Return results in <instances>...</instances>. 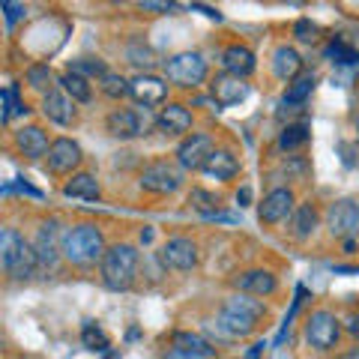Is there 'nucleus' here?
<instances>
[{
	"label": "nucleus",
	"instance_id": "nucleus-1",
	"mask_svg": "<svg viewBox=\"0 0 359 359\" xmlns=\"http://www.w3.org/2000/svg\"><path fill=\"white\" fill-rule=\"evenodd\" d=\"M105 252H108L105 233L93 222H81V224H72L69 231H63V257L72 266L102 264Z\"/></svg>",
	"mask_w": 359,
	"mask_h": 359
},
{
	"label": "nucleus",
	"instance_id": "nucleus-2",
	"mask_svg": "<svg viewBox=\"0 0 359 359\" xmlns=\"http://www.w3.org/2000/svg\"><path fill=\"white\" fill-rule=\"evenodd\" d=\"M138 261H141V255L132 243L111 245L102 257V264H99L102 285L108 290H129L135 285V276H138Z\"/></svg>",
	"mask_w": 359,
	"mask_h": 359
},
{
	"label": "nucleus",
	"instance_id": "nucleus-3",
	"mask_svg": "<svg viewBox=\"0 0 359 359\" xmlns=\"http://www.w3.org/2000/svg\"><path fill=\"white\" fill-rule=\"evenodd\" d=\"M0 264H4L9 278H27V276H33V269L39 266L33 243H27L13 228L0 231Z\"/></svg>",
	"mask_w": 359,
	"mask_h": 359
},
{
	"label": "nucleus",
	"instance_id": "nucleus-4",
	"mask_svg": "<svg viewBox=\"0 0 359 359\" xmlns=\"http://www.w3.org/2000/svg\"><path fill=\"white\" fill-rule=\"evenodd\" d=\"M207 75H210V66L204 60V54L198 51H180L165 60V78L177 87L195 90L207 81Z\"/></svg>",
	"mask_w": 359,
	"mask_h": 359
},
{
	"label": "nucleus",
	"instance_id": "nucleus-5",
	"mask_svg": "<svg viewBox=\"0 0 359 359\" xmlns=\"http://www.w3.org/2000/svg\"><path fill=\"white\" fill-rule=\"evenodd\" d=\"M339 339H341V323H339V318H335L330 309H318V311L309 314V320H306V341L314 347V351L327 353V351H332V347L339 344Z\"/></svg>",
	"mask_w": 359,
	"mask_h": 359
},
{
	"label": "nucleus",
	"instance_id": "nucleus-6",
	"mask_svg": "<svg viewBox=\"0 0 359 359\" xmlns=\"http://www.w3.org/2000/svg\"><path fill=\"white\" fill-rule=\"evenodd\" d=\"M327 228L335 240H356L359 233V204L353 198H339L332 201L327 210Z\"/></svg>",
	"mask_w": 359,
	"mask_h": 359
},
{
	"label": "nucleus",
	"instance_id": "nucleus-7",
	"mask_svg": "<svg viewBox=\"0 0 359 359\" xmlns=\"http://www.w3.org/2000/svg\"><path fill=\"white\" fill-rule=\"evenodd\" d=\"M141 189L150 195H174L183 186V171L171 162H150L141 171Z\"/></svg>",
	"mask_w": 359,
	"mask_h": 359
},
{
	"label": "nucleus",
	"instance_id": "nucleus-8",
	"mask_svg": "<svg viewBox=\"0 0 359 359\" xmlns=\"http://www.w3.org/2000/svg\"><path fill=\"white\" fill-rule=\"evenodd\" d=\"M150 123L153 120L147 114H141L138 108H117V111H111V114L105 117V129L120 141H132V138L147 135Z\"/></svg>",
	"mask_w": 359,
	"mask_h": 359
},
{
	"label": "nucleus",
	"instance_id": "nucleus-9",
	"mask_svg": "<svg viewBox=\"0 0 359 359\" xmlns=\"http://www.w3.org/2000/svg\"><path fill=\"white\" fill-rule=\"evenodd\" d=\"M159 261L165 269H177V273H189L195 269L201 261V252H198V243L189 240V237H171L162 249H159Z\"/></svg>",
	"mask_w": 359,
	"mask_h": 359
},
{
	"label": "nucleus",
	"instance_id": "nucleus-10",
	"mask_svg": "<svg viewBox=\"0 0 359 359\" xmlns=\"http://www.w3.org/2000/svg\"><path fill=\"white\" fill-rule=\"evenodd\" d=\"M212 153H216V144H212L210 135L192 132V135H186V138L180 141V147H177V162H180V168H183V171H201Z\"/></svg>",
	"mask_w": 359,
	"mask_h": 359
},
{
	"label": "nucleus",
	"instance_id": "nucleus-11",
	"mask_svg": "<svg viewBox=\"0 0 359 359\" xmlns=\"http://www.w3.org/2000/svg\"><path fill=\"white\" fill-rule=\"evenodd\" d=\"M129 96L141 108H165L168 105V81L153 72H141L129 81Z\"/></svg>",
	"mask_w": 359,
	"mask_h": 359
},
{
	"label": "nucleus",
	"instance_id": "nucleus-12",
	"mask_svg": "<svg viewBox=\"0 0 359 359\" xmlns=\"http://www.w3.org/2000/svg\"><path fill=\"white\" fill-rule=\"evenodd\" d=\"M294 212H297V198L290 189H273V192L264 195V201L257 204V219L264 224L287 222Z\"/></svg>",
	"mask_w": 359,
	"mask_h": 359
},
{
	"label": "nucleus",
	"instance_id": "nucleus-13",
	"mask_svg": "<svg viewBox=\"0 0 359 359\" xmlns=\"http://www.w3.org/2000/svg\"><path fill=\"white\" fill-rule=\"evenodd\" d=\"M33 252H36L39 266H54L57 264V257L63 255V233H60V222L57 219L39 224V233H36V240H33Z\"/></svg>",
	"mask_w": 359,
	"mask_h": 359
},
{
	"label": "nucleus",
	"instance_id": "nucleus-14",
	"mask_svg": "<svg viewBox=\"0 0 359 359\" xmlns=\"http://www.w3.org/2000/svg\"><path fill=\"white\" fill-rule=\"evenodd\" d=\"M84 153H81V144L72 141V138H54L51 141V150L45 156V162H48V171L51 174H72L78 165H81Z\"/></svg>",
	"mask_w": 359,
	"mask_h": 359
},
{
	"label": "nucleus",
	"instance_id": "nucleus-15",
	"mask_svg": "<svg viewBox=\"0 0 359 359\" xmlns=\"http://www.w3.org/2000/svg\"><path fill=\"white\" fill-rule=\"evenodd\" d=\"M210 96H212V102H216L219 108H233V105H240L243 99L249 96V84H245V78L222 72V75H216L210 81Z\"/></svg>",
	"mask_w": 359,
	"mask_h": 359
},
{
	"label": "nucleus",
	"instance_id": "nucleus-16",
	"mask_svg": "<svg viewBox=\"0 0 359 359\" xmlns=\"http://www.w3.org/2000/svg\"><path fill=\"white\" fill-rule=\"evenodd\" d=\"M15 150L25 156V159L36 162V159H45L51 150V141H48V132L42 126H21L15 132Z\"/></svg>",
	"mask_w": 359,
	"mask_h": 359
},
{
	"label": "nucleus",
	"instance_id": "nucleus-17",
	"mask_svg": "<svg viewBox=\"0 0 359 359\" xmlns=\"http://www.w3.org/2000/svg\"><path fill=\"white\" fill-rule=\"evenodd\" d=\"M75 105H78L75 99L66 96L60 87H54L51 93L42 99V114L48 117L51 123H57V126H72L75 117H78V108Z\"/></svg>",
	"mask_w": 359,
	"mask_h": 359
},
{
	"label": "nucleus",
	"instance_id": "nucleus-18",
	"mask_svg": "<svg viewBox=\"0 0 359 359\" xmlns=\"http://www.w3.org/2000/svg\"><path fill=\"white\" fill-rule=\"evenodd\" d=\"M156 126H159L165 135H192L189 129H192V111H189L186 105H180V102H168L162 111H159V117H156Z\"/></svg>",
	"mask_w": 359,
	"mask_h": 359
},
{
	"label": "nucleus",
	"instance_id": "nucleus-19",
	"mask_svg": "<svg viewBox=\"0 0 359 359\" xmlns=\"http://www.w3.org/2000/svg\"><path fill=\"white\" fill-rule=\"evenodd\" d=\"M237 287H240V294H249V297H269V294H276V287H278V278L273 269H245V273L237 278Z\"/></svg>",
	"mask_w": 359,
	"mask_h": 359
},
{
	"label": "nucleus",
	"instance_id": "nucleus-20",
	"mask_svg": "<svg viewBox=\"0 0 359 359\" xmlns=\"http://www.w3.org/2000/svg\"><path fill=\"white\" fill-rule=\"evenodd\" d=\"M222 66H224V72L228 75H237V78H249L255 72V51L249 48V45H240V42H233L228 45V48L222 51Z\"/></svg>",
	"mask_w": 359,
	"mask_h": 359
},
{
	"label": "nucleus",
	"instance_id": "nucleus-21",
	"mask_svg": "<svg viewBox=\"0 0 359 359\" xmlns=\"http://www.w3.org/2000/svg\"><path fill=\"white\" fill-rule=\"evenodd\" d=\"M210 180H219V183H228V180H233L240 174V159L233 156L231 150H224V147H216V153L207 159V165L201 168Z\"/></svg>",
	"mask_w": 359,
	"mask_h": 359
},
{
	"label": "nucleus",
	"instance_id": "nucleus-22",
	"mask_svg": "<svg viewBox=\"0 0 359 359\" xmlns=\"http://www.w3.org/2000/svg\"><path fill=\"white\" fill-rule=\"evenodd\" d=\"M273 72L276 78H282V81H297L299 72H302V57L294 45H278L273 51Z\"/></svg>",
	"mask_w": 359,
	"mask_h": 359
},
{
	"label": "nucleus",
	"instance_id": "nucleus-23",
	"mask_svg": "<svg viewBox=\"0 0 359 359\" xmlns=\"http://www.w3.org/2000/svg\"><path fill=\"white\" fill-rule=\"evenodd\" d=\"M63 195L66 198H81V201H96L102 195L99 189V180L93 174H72V180L63 183Z\"/></svg>",
	"mask_w": 359,
	"mask_h": 359
},
{
	"label": "nucleus",
	"instance_id": "nucleus-24",
	"mask_svg": "<svg viewBox=\"0 0 359 359\" xmlns=\"http://www.w3.org/2000/svg\"><path fill=\"white\" fill-rule=\"evenodd\" d=\"M290 224H294V237L297 240H309L314 233V228H318V210H314V204L297 207V212L290 216Z\"/></svg>",
	"mask_w": 359,
	"mask_h": 359
},
{
	"label": "nucleus",
	"instance_id": "nucleus-25",
	"mask_svg": "<svg viewBox=\"0 0 359 359\" xmlns=\"http://www.w3.org/2000/svg\"><path fill=\"white\" fill-rule=\"evenodd\" d=\"M171 347H180V351H192V353H204V356L219 359L216 347H212V344L204 339V335H195V332H174Z\"/></svg>",
	"mask_w": 359,
	"mask_h": 359
},
{
	"label": "nucleus",
	"instance_id": "nucleus-26",
	"mask_svg": "<svg viewBox=\"0 0 359 359\" xmlns=\"http://www.w3.org/2000/svg\"><path fill=\"white\" fill-rule=\"evenodd\" d=\"M60 90L69 99H75V102H90V99H93V87H90V81L87 78H81V75H72V72H66L63 78H60Z\"/></svg>",
	"mask_w": 359,
	"mask_h": 359
},
{
	"label": "nucleus",
	"instance_id": "nucleus-27",
	"mask_svg": "<svg viewBox=\"0 0 359 359\" xmlns=\"http://www.w3.org/2000/svg\"><path fill=\"white\" fill-rule=\"evenodd\" d=\"M311 90H314V75H299L297 81L287 84L285 96H282V105H287V108L302 105V102H306V99L311 96Z\"/></svg>",
	"mask_w": 359,
	"mask_h": 359
},
{
	"label": "nucleus",
	"instance_id": "nucleus-28",
	"mask_svg": "<svg viewBox=\"0 0 359 359\" xmlns=\"http://www.w3.org/2000/svg\"><path fill=\"white\" fill-rule=\"evenodd\" d=\"M69 72L72 75H81V78H96V81H102V78L111 72L108 66H105V60H99V57H78V60H72L69 63Z\"/></svg>",
	"mask_w": 359,
	"mask_h": 359
},
{
	"label": "nucleus",
	"instance_id": "nucleus-29",
	"mask_svg": "<svg viewBox=\"0 0 359 359\" xmlns=\"http://www.w3.org/2000/svg\"><path fill=\"white\" fill-rule=\"evenodd\" d=\"M25 78H27V84L33 90H39L42 96H48L54 90V72H51V66H45V63H33L25 72Z\"/></svg>",
	"mask_w": 359,
	"mask_h": 359
},
{
	"label": "nucleus",
	"instance_id": "nucleus-30",
	"mask_svg": "<svg viewBox=\"0 0 359 359\" xmlns=\"http://www.w3.org/2000/svg\"><path fill=\"white\" fill-rule=\"evenodd\" d=\"M309 123H290V126L282 129V135H278V147L282 150H297L302 147V144H309Z\"/></svg>",
	"mask_w": 359,
	"mask_h": 359
},
{
	"label": "nucleus",
	"instance_id": "nucleus-31",
	"mask_svg": "<svg viewBox=\"0 0 359 359\" xmlns=\"http://www.w3.org/2000/svg\"><path fill=\"white\" fill-rule=\"evenodd\" d=\"M189 204H192L201 212V216H207V219H216L219 216V198L212 195V192H207V189H192V195H189Z\"/></svg>",
	"mask_w": 359,
	"mask_h": 359
},
{
	"label": "nucleus",
	"instance_id": "nucleus-32",
	"mask_svg": "<svg viewBox=\"0 0 359 359\" xmlns=\"http://www.w3.org/2000/svg\"><path fill=\"white\" fill-rule=\"evenodd\" d=\"M81 341H84L87 351H96V353H105L108 347H111L108 335H105L102 327H99V323H93V320H87L84 327H81Z\"/></svg>",
	"mask_w": 359,
	"mask_h": 359
},
{
	"label": "nucleus",
	"instance_id": "nucleus-33",
	"mask_svg": "<svg viewBox=\"0 0 359 359\" xmlns=\"http://www.w3.org/2000/svg\"><path fill=\"white\" fill-rule=\"evenodd\" d=\"M99 90H102L108 99H123V96H129V81L117 72H108L102 81H99Z\"/></svg>",
	"mask_w": 359,
	"mask_h": 359
},
{
	"label": "nucleus",
	"instance_id": "nucleus-34",
	"mask_svg": "<svg viewBox=\"0 0 359 359\" xmlns=\"http://www.w3.org/2000/svg\"><path fill=\"white\" fill-rule=\"evenodd\" d=\"M15 114H27V105L18 99V87L9 84V87L4 90V123H9Z\"/></svg>",
	"mask_w": 359,
	"mask_h": 359
},
{
	"label": "nucleus",
	"instance_id": "nucleus-35",
	"mask_svg": "<svg viewBox=\"0 0 359 359\" xmlns=\"http://www.w3.org/2000/svg\"><path fill=\"white\" fill-rule=\"evenodd\" d=\"M327 57H330L332 63H344V66H351V63H356V60H359V54H356L353 48H347V45H344L341 39H335V42H330V45H327Z\"/></svg>",
	"mask_w": 359,
	"mask_h": 359
},
{
	"label": "nucleus",
	"instance_id": "nucleus-36",
	"mask_svg": "<svg viewBox=\"0 0 359 359\" xmlns=\"http://www.w3.org/2000/svg\"><path fill=\"white\" fill-rule=\"evenodd\" d=\"M0 9L6 13V27H9V30H13V27H15V21H18V18H25V13H27L25 4H15V0H4V4H0Z\"/></svg>",
	"mask_w": 359,
	"mask_h": 359
},
{
	"label": "nucleus",
	"instance_id": "nucleus-37",
	"mask_svg": "<svg viewBox=\"0 0 359 359\" xmlns=\"http://www.w3.org/2000/svg\"><path fill=\"white\" fill-rule=\"evenodd\" d=\"M294 33H297L299 42H314V33H318V27H314L309 18H299L297 25H294Z\"/></svg>",
	"mask_w": 359,
	"mask_h": 359
},
{
	"label": "nucleus",
	"instance_id": "nucleus-38",
	"mask_svg": "<svg viewBox=\"0 0 359 359\" xmlns=\"http://www.w3.org/2000/svg\"><path fill=\"white\" fill-rule=\"evenodd\" d=\"M129 63H135V66H150L153 63V54H150V48H144V51H138V48H135V45H132V48H129Z\"/></svg>",
	"mask_w": 359,
	"mask_h": 359
},
{
	"label": "nucleus",
	"instance_id": "nucleus-39",
	"mask_svg": "<svg viewBox=\"0 0 359 359\" xmlns=\"http://www.w3.org/2000/svg\"><path fill=\"white\" fill-rule=\"evenodd\" d=\"M165 359H212V356H204V353H192V351H180V347H171Z\"/></svg>",
	"mask_w": 359,
	"mask_h": 359
},
{
	"label": "nucleus",
	"instance_id": "nucleus-40",
	"mask_svg": "<svg viewBox=\"0 0 359 359\" xmlns=\"http://www.w3.org/2000/svg\"><path fill=\"white\" fill-rule=\"evenodd\" d=\"M144 13H171L174 4H153V0H144V4H138Z\"/></svg>",
	"mask_w": 359,
	"mask_h": 359
},
{
	"label": "nucleus",
	"instance_id": "nucleus-41",
	"mask_svg": "<svg viewBox=\"0 0 359 359\" xmlns=\"http://www.w3.org/2000/svg\"><path fill=\"white\" fill-rule=\"evenodd\" d=\"M192 9H198V13H204V15H207V18H212V21H222V13H219V9H212V6L192 4Z\"/></svg>",
	"mask_w": 359,
	"mask_h": 359
},
{
	"label": "nucleus",
	"instance_id": "nucleus-42",
	"mask_svg": "<svg viewBox=\"0 0 359 359\" xmlns=\"http://www.w3.org/2000/svg\"><path fill=\"white\" fill-rule=\"evenodd\" d=\"M237 201H240V207H249V204H252V189L243 186L240 192H237Z\"/></svg>",
	"mask_w": 359,
	"mask_h": 359
},
{
	"label": "nucleus",
	"instance_id": "nucleus-43",
	"mask_svg": "<svg viewBox=\"0 0 359 359\" xmlns=\"http://www.w3.org/2000/svg\"><path fill=\"white\" fill-rule=\"evenodd\" d=\"M347 332H351V335H353V339L359 341V314H353V318H351V320H347Z\"/></svg>",
	"mask_w": 359,
	"mask_h": 359
},
{
	"label": "nucleus",
	"instance_id": "nucleus-44",
	"mask_svg": "<svg viewBox=\"0 0 359 359\" xmlns=\"http://www.w3.org/2000/svg\"><path fill=\"white\" fill-rule=\"evenodd\" d=\"M344 359H359V347H351V351H347V356Z\"/></svg>",
	"mask_w": 359,
	"mask_h": 359
}]
</instances>
